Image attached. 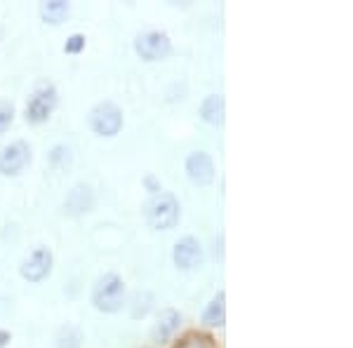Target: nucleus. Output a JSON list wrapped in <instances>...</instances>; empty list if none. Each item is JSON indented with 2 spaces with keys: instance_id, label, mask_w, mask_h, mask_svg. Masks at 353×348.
<instances>
[{
  "instance_id": "obj_1",
  "label": "nucleus",
  "mask_w": 353,
  "mask_h": 348,
  "mask_svg": "<svg viewBox=\"0 0 353 348\" xmlns=\"http://www.w3.org/2000/svg\"><path fill=\"white\" fill-rule=\"evenodd\" d=\"M179 216H181L179 201L168 191L156 193V196H151L144 203V219L156 231H170V228H174L179 224Z\"/></svg>"
},
{
  "instance_id": "obj_2",
  "label": "nucleus",
  "mask_w": 353,
  "mask_h": 348,
  "mask_svg": "<svg viewBox=\"0 0 353 348\" xmlns=\"http://www.w3.org/2000/svg\"><path fill=\"white\" fill-rule=\"evenodd\" d=\"M92 304L101 313H116L125 304V283L118 273H106L92 287Z\"/></svg>"
},
{
  "instance_id": "obj_3",
  "label": "nucleus",
  "mask_w": 353,
  "mask_h": 348,
  "mask_svg": "<svg viewBox=\"0 0 353 348\" xmlns=\"http://www.w3.org/2000/svg\"><path fill=\"white\" fill-rule=\"evenodd\" d=\"M57 106V90L54 85L50 83H43L33 90V94L28 96L26 101V123L31 125H41L52 116Z\"/></svg>"
},
{
  "instance_id": "obj_4",
  "label": "nucleus",
  "mask_w": 353,
  "mask_h": 348,
  "mask_svg": "<svg viewBox=\"0 0 353 348\" xmlns=\"http://www.w3.org/2000/svg\"><path fill=\"white\" fill-rule=\"evenodd\" d=\"M90 127L99 136H116L123 130V111L113 101H101L90 111Z\"/></svg>"
},
{
  "instance_id": "obj_5",
  "label": "nucleus",
  "mask_w": 353,
  "mask_h": 348,
  "mask_svg": "<svg viewBox=\"0 0 353 348\" xmlns=\"http://www.w3.org/2000/svg\"><path fill=\"white\" fill-rule=\"evenodd\" d=\"M134 50L141 59L158 61L172 52V43H170V38L163 31H146L134 38Z\"/></svg>"
},
{
  "instance_id": "obj_6",
  "label": "nucleus",
  "mask_w": 353,
  "mask_h": 348,
  "mask_svg": "<svg viewBox=\"0 0 353 348\" xmlns=\"http://www.w3.org/2000/svg\"><path fill=\"white\" fill-rule=\"evenodd\" d=\"M52 264H54L52 252H50L48 247H36L24 261H21L19 273L28 283H41L52 273Z\"/></svg>"
},
{
  "instance_id": "obj_7",
  "label": "nucleus",
  "mask_w": 353,
  "mask_h": 348,
  "mask_svg": "<svg viewBox=\"0 0 353 348\" xmlns=\"http://www.w3.org/2000/svg\"><path fill=\"white\" fill-rule=\"evenodd\" d=\"M28 163H31V148L26 141H12L0 151V174L3 176L21 174Z\"/></svg>"
},
{
  "instance_id": "obj_8",
  "label": "nucleus",
  "mask_w": 353,
  "mask_h": 348,
  "mask_svg": "<svg viewBox=\"0 0 353 348\" xmlns=\"http://www.w3.org/2000/svg\"><path fill=\"white\" fill-rule=\"evenodd\" d=\"M172 259H174V266L181 268V271H191V268L201 266L203 264L201 243H198L193 236H186V238H181V240H176Z\"/></svg>"
},
{
  "instance_id": "obj_9",
  "label": "nucleus",
  "mask_w": 353,
  "mask_h": 348,
  "mask_svg": "<svg viewBox=\"0 0 353 348\" xmlns=\"http://www.w3.org/2000/svg\"><path fill=\"white\" fill-rule=\"evenodd\" d=\"M186 174L193 184L208 186L214 181V163L212 158L205 151H193L189 158H186Z\"/></svg>"
},
{
  "instance_id": "obj_10",
  "label": "nucleus",
  "mask_w": 353,
  "mask_h": 348,
  "mask_svg": "<svg viewBox=\"0 0 353 348\" xmlns=\"http://www.w3.org/2000/svg\"><path fill=\"white\" fill-rule=\"evenodd\" d=\"M92 207H94V193H92V188H90V186L78 184V186H73L71 191H68V196L64 201V209L68 214L78 216V214L90 212Z\"/></svg>"
},
{
  "instance_id": "obj_11",
  "label": "nucleus",
  "mask_w": 353,
  "mask_h": 348,
  "mask_svg": "<svg viewBox=\"0 0 353 348\" xmlns=\"http://www.w3.org/2000/svg\"><path fill=\"white\" fill-rule=\"evenodd\" d=\"M179 325H181L179 311H174V308H165V311H161V316H158L156 325H153L151 339L156 341V344H165V341H168L170 336L179 329Z\"/></svg>"
},
{
  "instance_id": "obj_12",
  "label": "nucleus",
  "mask_w": 353,
  "mask_h": 348,
  "mask_svg": "<svg viewBox=\"0 0 353 348\" xmlns=\"http://www.w3.org/2000/svg\"><path fill=\"white\" fill-rule=\"evenodd\" d=\"M201 118L208 125H221L224 123V96L210 94L201 104Z\"/></svg>"
},
{
  "instance_id": "obj_13",
  "label": "nucleus",
  "mask_w": 353,
  "mask_h": 348,
  "mask_svg": "<svg viewBox=\"0 0 353 348\" xmlns=\"http://www.w3.org/2000/svg\"><path fill=\"white\" fill-rule=\"evenodd\" d=\"M224 320H226V294L219 292L208 306H205L203 325H208V327H221Z\"/></svg>"
},
{
  "instance_id": "obj_14",
  "label": "nucleus",
  "mask_w": 353,
  "mask_h": 348,
  "mask_svg": "<svg viewBox=\"0 0 353 348\" xmlns=\"http://www.w3.org/2000/svg\"><path fill=\"white\" fill-rule=\"evenodd\" d=\"M68 3L64 0H48V3L41 5V17L48 24H61V21L68 17Z\"/></svg>"
},
{
  "instance_id": "obj_15",
  "label": "nucleus",
  "mask_w": 353,
  "mask_h": 348,
  "mask_svg": "<svg viewBox=\"0 0 353 348\" xmlns=\"http://www.w3.org/2000/svg\"><path fill=\"white\" fill-rule=\"evenodd\" d=\"M83 344V332L73 325H66V327L59 329L57 334V348H81Z\"/></svg>"
},
{
  "instance_id": "obj_16",
  "label": "nucleus",
  "mask_w": 353,
  "mask_h": 348,
  "mask_svg": "<svg viewBox=\"0 0 353 348\" xmlns=\"http://www.w3.org/2000/svg\"><path fill=\"white\" fill-rule=\"evenodd\" d=\"M50 163H52L54 167H66V165L71 163V151H68V146H54L52 151H50Z\"/></svg>"
},
{
  "instance_id": "obj_17",
  "label": "nucleus",
  "mask_w": 353,
  "mask_h": 348,
  "mask_svg": "<svg viewBox=\"0 0 353 348\" xmlns=\"http://www.w3.org/2000/svg\"><path fill=\"white\" fill-rule=\"evenodd\" d=\"M176 348H214V346H212V341H210L208 336H203V334H189Z\"/></svg>"
},
{
  "instance_id": "obj_18",
  "label": "nucleus",
  "mask_w": 353,
  "mask_h": 348,
  "mask_svg": "<svg viewBox=\"0 0 353 348\" xmlns=\"http://www.w3.org/2000/svg\"><path fill=\"white\" fill-rule=\"evenodd\" d=\"M12 118H14V106L8 104V101H0V134L12 125Z\"/></svg>"
},
{
  "instance_id": "obj_19",
  "label": "nucleus",
  "mask_w": 353,
  "mask_h": 348,
  "mask_svg": "<svg viewBox=\"0 0 353 348\" xmlns=\"http://www.w3.org/2000/svg\"><path fill=\"white\" fill-rule=\"evenodd\" d=\"M83 48H85V36H83V33H73V36L68 38L66 45H64V52L66 54H78Z\"/></svg>"
},
{
  "instance_id": "obj_20",
  "label": "nucleus",
  "mask_w": 353,
  "mask_h": 348,
  "mask_svg": "<svg viewBox=\"0 0 353 348\" xmlns=\"http://www.w3.org/2000/svg\"><path fill=\"white\" fill-rule=\"evenodd\" d=\"M144 184L151 188V193H153V196H156V193H161V184H156V179H153V176H146V179H144Z\"/></svg>"
},
{
  "instance_id": "obj_21",
  "label": "nucleus",
  "mask_w": 353,
  "mask_h": 348,
  "mask_svg": "<svg viewBox=\"0 0 353 348\" xmlns=\"http://www.w3.org/2000/svg\"><path fill=\"white\" fill-rule=\"evenodd\" d=\"M10 341H12V334H10L8 329H0V348H5Z\"/></svg>"
}]
</instances>
